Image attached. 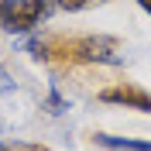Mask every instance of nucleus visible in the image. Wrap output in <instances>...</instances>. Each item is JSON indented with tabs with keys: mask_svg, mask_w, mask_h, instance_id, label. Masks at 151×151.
<instances>
[{
	"mask_svg": "<svg viewBox=\"0 0 151 151\" xmlns=\"http://www.w3.org/2000/svg\"><path fill=\"white\" fill-rule=\"evenodd\" d=\"M0 151H48L45 144H31V141H0Z\"/></svg>",
	"mask_w": 151,
	"mask_h": 151,
	"instance_id": "nucleus-5",
	"label": "nucleus"
},
{
	"mask_svg": "<svg viewBox=\"0 0 151 151\" xmlns=\"http://www.w3.org/2000/svg\"><path fill=\"white\" fill-rule=\"evenodd\" d=\"M4 131H7V120H4V117H0V134H4Z\"/></svg>",
	"mask_w": 151,
	"mask_h": 151,
	"instance_id": "nucleus-8",
	"label": "nucleus"
},
{
	"mask_svg": "<svg viewBox=\"0 0 151 151\" xmlns=\"http://www.w3.org/2000/svg\"><path fill=\"white\" fill-rule=\"evenodd\" d=\"M96 144L106 151H151V141H137V137H117V134H96Z\"/></svg>",
	"mask_w": 151,
	"mask_h": 151,
	"instance_id": "nucleus-3",
	"label": "nucleus"
},
{
	"mask_svg": "<svg viewBox=\"0 0 151 151\" xmlns=\"http://www.w3.org/2000/svg\"><path fill=\"white\" fill-rule=\"evenodd\" d=\"M100 100H103V103H120V106H127V110L151 113V93H144L141 86H131V83H117V86L100 89Z\"/></svg>",
	"mask_w": 151,
	"mask_h": 151,
	"instance_id": "nucleus-2",
	"label": "nucleus"
},
{
	"mask_svg": "<svg viewBox=\"0 0 151 151\" xmlns=\"http://www.w3.org/2000/svg\"><path fill=\"white\" fill-rule=\"evenodd\" d=\"M137 4H141V7H144V10L151 14V0H137Z\"/></svg>",
	"mask_w": 151,
	"mask_h": 151,
	"instance_id": "nucleus-7",
	"label": "nucleus"
},
{
	"mask_svg": "<svg viewBox=\"0 0 151 151\" xmlns=\"http://www.w3.org/2000/svg\"><path fill=\"white\" fill-rule=\"evenodd\" d=\"M14 86H17V83H14V76H10L7 69H0V93H10Z\"/></svg>",
	"mask_w": 151,
	"mask_h": 151,
	"instance_id": "nucleus-6",
	"label": "nucleus"
},
{
	"mask_svg": "<svg viewBox=\"0 0 151 151\" xmlns=\"http://www.w3.org/2000/svg\"><path fill=\"white\" fill-rule=\"evenodd\" d=\"M52 7H55L52 0H10L0 17V28L10 35H28L52 14Z\"/></svg>",
	"mask_w": 151,
	"mask_h": 151,
	"instance_id": "nucleus-1",
	"label": "nucleus"
},
{
	"mask_svg": "<svg viewBox=\"0 0 151 151\" xmlns=\"http://www.w3.org/2000/svg\"><path fill=\"white\" fill-rule=\"evenodd\" d=\"M62 10H89V7H100L106 0H55Z\"/></svg>",
	"mask_w": 151,
	"mask_h": 151,
	"instance_id": "nucleus-4",
	"label": "nucleus"
}]
</instances>
